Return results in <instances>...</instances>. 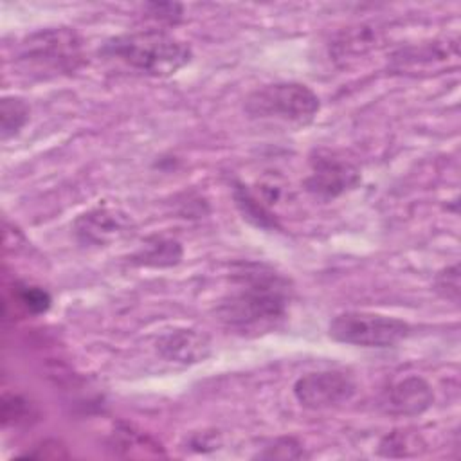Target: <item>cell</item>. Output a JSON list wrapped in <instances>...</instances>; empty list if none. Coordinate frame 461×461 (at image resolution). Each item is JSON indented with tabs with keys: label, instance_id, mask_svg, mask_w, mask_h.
<instances>
[{
	"label": "cell",
	"instance_id": "cell-1",
	"mask_svg": "<svg viewBox=\"0 0 461 461\" xmlns=\"http://www.w3.org/2000/svg\"><path fill=\"white\" fill-rule=\"evenodd\" d=\"M288 285L272 272H247L216 306L218 321L243 337L276 330L286 317Z\"/></svg>",
	"mask_w": 461,
	"mask_h": 461
},
{
	"label": "cell",
	"instance_id": "cell-2",
	"mask_svg": "<svg viewBox=\"0 0 461 461\" xmlns=\"http://www.w3.org/2000/svg\"><path fill=\"white\" fill-rule=\"evenodd\" d=\"M103 54L146 76L166 77L191 61V47L164 31H137L115 36L103 47Z\"/></svg>",
	"mask_w": 461,
	"mask_h": 461
},
{
	"label": "cell",
	"instance_id": "cell-3",
	"mask_svg": "<svg viewBox=\"0 0 461 461\" xmlns=\"http://www.w3.org/2000/svg\"><path fill=\"white\" fill-rule=\"evenodd\" d=\"M321 108L317 94L295 81H281L256 88L245 99V112L250 119L288 128L310 124Z\"/></svg>",
	"mask_w": 461,
	"mask_h": 461
},
{
	"label": "cell",
	"instance_id": "cell-4",
	"mask_svg": "<svg viewBox=\"0 0 461 461\" xmlns=\"http://www.w3.org/2000/svg\"><path fill=\"white\" fill-rule=\"evenodd\" d=\"M16 58L41 76L74 72L83 61V40L70 27H45L20 43Z\"/></svg>",
	"mask_w": 461,
	"mask_h": 461
},
{
	"label": "cell",
	"instance_id": "cell-5",
	"mask_svg": "<svg viewBox=\"0 0 461 461\" xmlns=\"http://www.w3.org/2000/svg\"><path fill=\"white\" fill-rule=\"evenodd\" d=\"M328 333L333 340L362 348H393L411 333V326L396 317L371 312H344L331 319Z\"/></svg>",
	"mask_w": 461,
	"mask_h": 461
},
{
	"label": "cell",
	"instance_id": "cell-6",
	"mask_svg": "<svg viewBox=\"0 0 461 461\" xmlns=\"http://www.w3.org/2000/svg\"><path fill=\"white\" fill-rule=\"evenodd\" d=\"M312 173L306 189L321 198H337L360 184V169L333 151L319 149L312 155Z\"/></svg>",
	"mask_w": 461,
	"mask_h": 461
},
{
	"label": "cell",
	"instance_id": "cell-7",
	"mask_svg": "<svg viewBox=\"0 0 461 461\" xmlns=\"http://www.w3.org/2000/svg\"><path fill=\"white\" fill-rule=\"evenodd\" d=\"M357 393V384L351 376L339 371H315L306 373L294 384L297 402L313 411L337 407L346 403Z\"/></svg>",
	"mask_w": 461,
	"mask_h": 461
},
{
	"label": "cell",
	"instance_id": "cell-8",
	"mask_svg": "<svg viewBox=\"0 0 461 461\" xmlns=\"http://www.w3.org/2000/svg\"><path fill=\"white\" fill-rule=\"evenodd\" d=\"M135 232L131 216L115 207H95L74 221V234L83 245H110Z\"/></svg>",
	"mask_w": 461,
	"mask_h": 461
},
{
	"label": "cell",
	"instance_id": "cell-9",
	"mask_svg": "<svg viewBox=\"0 0 461 461\" xmlns=\"http://www.w3.org/2000/svg\"><path fill=\"white\" fill-rule=\"evenodd\" d=\"M158 355L173 364H196L211 355V339L193 328H178L157 340Z\"/></svg>",
	"mask_w": 461,
	"mask_h": 461
},
{
	"label": "cell",
	"instance_id": "cell-10",
	"mask_svg": "<svg viewBox=\"0 0 461 461\" xmlns=\"http://www.w3.org/2000/svg\"><path fill=\"white\" fill-rule=\"evenodd\" d=\"M434 402L432 387L421 376H407L396 382L387 396H385V409L393 414L400 416H418L425 412Z\"/></svg>",
	"mask_w": 461,
	"mask_h": 461
},
{
	"label": "cell",
	"instance_id": "cell-11",
	"mask_svg": "<svg viewBox=\"0 0 461 461\" xmlns=\"http://www.w3.org/2000/svg\"><path fill=\"white\" fill-rule=\"evenodd\" d=\"M113 452L124 457H162L166 456L162 445L149 434L135 429L133 425L121 423L110 436Z\"/></svg>",
	"mask_w": 461,
	"mask_h": 461
},
{
	"label": "cell",
	"instance_id": "cell-12",
	"mask_svg": "<svg viewBox=\"0 0 461 461\" xmlns=\"http://www.w3.org/2000/svg\"><path fill=\"white\" fill-rule=\"evenodd\" d=\"M182 258V247L173 240H151L146 243L135 256V263L146 267H171L176 265Z\"/></svg>",
	"mask_w": 461,
	"mask_h": 461
},
{
	"label": "cell",
	"instance_id": "cell-13",
	"mask_svg": "<svg viewBox=\"0 0 461 461\" xmlns=\"http://www.w3.org/2000/svg\"><path fill=\"white\" fill-rule=\"evenodd\" d=\"M234 200H236V205L241 211L243 218H247L256 227H261V229H279V223L274 218V214L245 185L236 184V187H234Z\"/></svg>",
	"mask_w": 461,
	"mask_h": 461
},
{
	"label": "cell",
	"instance_id": "cell-14",
	"mask_svg": "<svg viewBox=\"0 0 461 461\" xmlns=\"http://www.w3.org/2000/svg\"><path fill=\"white\" fill-rule=\"evenodd\" d=\"M31 108L25 99L16 95H5L0 103V133L2 139L7 140L9 137L16 135L25 122L29 121Z\"/></svg>",
	"mask_w": 461,
	"mask_h": 461
},
{
	"label": "cell",
	"instance_id": "cell-15",
	"mask_svg": "<svg viewBox=\"0 0 461 461\" xmlns=\"http://www.w3.org/2000/svg\"><path fill=\"white\" fill-rule=\"evenodd\" d=\"M2 425L4 427H20V425H29L32 420L38 418L36 407L25 400L20 394H4L2 396Z\"/></svg>",
	"mask_w": 461,
	"mask_h": 461
},
{
	"label": "cell",
	"instance_id": "cell-16",
	"mask_svg": "<svg viewBox=\"0 0 461 461\" xmlns=\"http://www.w3.org/2000/svg\"><path fill=\"white\" fill-rule=\"evenodd\" d=\"M14 299L23 310L31 313H43L50 306V295L40 286L20 285L14 288Z\"/></svg>",
	"mask_w": 461,
	"mask_h": 461
},
{
	"label": "cell",
	"instance_id": "cell-17",
	"mask_svg": "<svg viewBox=\"0 0 461 461\" xmlns=\"http://www.w3.org/2000/svg\"><path fill=\"white\" fill-rule=\"evenodd\" d=\"M263 459H299L304 457L303 447L294 438H279L274 439L263 452L258 454Z\"/></svg>",
	"mask_w": 461,
	"mask_h": 461
},
{
	"label": "cell",
	"instance_id": "cell-18",
	"mask_svg": "<svg viewBox=\"0 0 461 461\" xmlns=\"http://www.w3.org/2000/svg\"><path fill=\"white\" fill-rule=\"evenodd\" d=\"M436 292L452 303L459 299V267L452 265L441 270L436 277Z\"/></svg>",
	"mask_w": 461,
	"mask_h": 461
},
{
	"label": "cell",
	"instance_id": "cell-19",
	"mask_svg": "<svg viewBox=\"0 0 461 461\" xmlns=\"http://www.w3.org/2000/svg\"><path fill=\"white\" fill-rule=\"evenodd\" d=\"M23 457H34V459H65L68 457L67 448L59 441H43L36 445L31 452H25Z\"/></svg>",
	"mask_w": 461,
	"mask_h": 461
},
{
	"label": "cell",
	"instance_id": "cell-20",
	"mask_svg": "<svg viewBox=\"0 0 461 461\" xmlns=\"http://www.w3.org/2000/svg\"><path fill=\"white\" fill-rule=\"evenodd\" d=\"M146 7L151 11L155 18L169 20V22L180 18V13H182V7L178 4H148Z\"/></svg>",
	"mask_w": 461,
	"mask_h": 461
}]
</instances>
